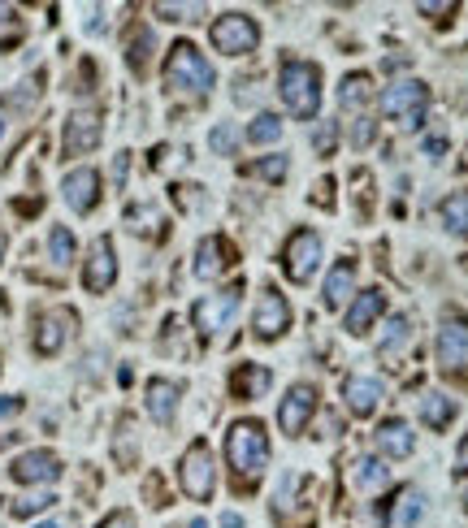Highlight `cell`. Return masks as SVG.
<instances>
[{
  "instance_id": "cell-7",
  "label": "cell",
  "mask_w": 468,
  "mask_h": 528,
  "mask_svg": "<svg viewBox=\"0 0 468 528\" xmlns=\"http://www.w3.org/2000/svg\"><path fill=\"white\" fill-rule=\"evenodd\" d=\"M286 329H291V303L278 286H265L256 299V316H252V334L260 342H278Z\"/></svg>"
},
{
  "instance_id": "cell-2",
  "label": "cell",
  "mask_w": 468,
  "mask_h": 528,
  "mask_svg": "<svg viewBox=\"0 0 468 528\" xmlns=\"http://www.w3.org/2000/svg\"><path fill=\"white\" fill-rule=\"evenodd\" d=\"M278 91L286 100V109H291L299 122H308V117L321 113V70L312 61H282V78H278Z\"/></svg>"
},
{
  "instance_id": "cell-14",
  "label": "cell",
  "mask_w": 468,
  "mask_h": 528,
  "mask_svg": "<svg viewBox=\"0 0 468 528\" xmlns=\"http://www.w3.org/2000/svg\"><path fill=\"white\" fill-rule=\"evenodd\" d=\"M9 477L18 481V485H52V481L61 477V459L52 455V451H26V455L13 459Z\"/></svg>"
},
{
  "instance_id": "cell-25",
  "label": "cell",
  "mask_w": 468,
  "mask_h": 528,
  "mask_svg": "<svg viewBox=\"0 0 468 528\" xmlns=\"http://www.w3.org/2000/svg\"><path fill=\"white\" fill-rule=\"evenodd\" d=\"M442 226H447L455 239H468V187L451 191L447 200H442Z\"/></svg>"
},
{
  "instance_id": "cell-32",
  "label": "cell",
  "mask_w": 468,
  "mask_h": 528,
  "mask_svg": "<svg viewBox=\"0 0 468 528\" xmlns=\"http://www.w3.org/2000/svg\"><path fill=\"white\" fill-rule=\"evenodd\" d=\"M247 135H252V143H260V148H265V143H278L282 117L278 113H256V122H252V130H247Z\"/></svg>"
},
{
  "instance_id": "cell-45",
  "label": "cell",
  "mask_w": 468,
  "mask_h": 528,
  "mask_svg": "<svg viewBox=\"0 0 468 528\" xmlns=\"http://www.w3.org/2000/svg\"><path fill=\"white\" fill-rule=\"evenodd\" d=\"M5 247H9V239H5V230H0V260H5Z\"/></svg>"
},
{
  "instance_id": "cell-41",
  "label": "cell",
  "mask_w": 468,
  "mask_h": 528,
  "mask_svg": "<svg viewBox=\"0 0 468 528\" xmlns=\"http://www.w3.org/2000/svg\"><path fill=\"white\" fill-rule=\"evenodd\" d=\"M421 13H429L434 22H447V13H455V5H451V0H447V5H429V0H425Z\"/></svg>"
},
{
  "instance_id": "cell-23",
  "label": "cell",
  "mask_w": 468,
  "mask_h": 528,
  "mask_svg": "<svg viewBox=\"0 0 468 528\" xmlns=\"http://www.w3.org/2000/svg\"><path fill=\"white\" fill-rule=\"evenodd\" d=\"M269 381H273V373L265 364H239L230 373V394L234 399H260V394L269 390Z\"/></svg>"
},
{
  "instance_id": "cell-28",
  "label": "cell",
  "mask_w": 468,
  "mask_h": 528,
  "mask_svg": "<svg viewBox=\"0 0 468 528\" xmlns=\"http://www.w3.org/2000/svg\"><path fill=\"white\" fill-rule=\"evenodd\" d=\"M351 481H356V490H382V485L390 481V468L382 464V459H356Z\"/></svg>"
},
{
  "instance_id": "cell-46",
  "label": "cell",
  "mask_w": 468,
  "mask_h": 528,
  "mask_svg": "<svg viewBox=\"0 0 468 528\" xmlns=\"http://www.w3.org/2000/svg\"><path fill=\"white\" fill-rule=\"evenodd\" d=\"M187 528H208V524H204V520H191V524H187Z\"/></svg>"
},
{
  "instance_id": "cell-47",
  "label": "cell",
  "mask_w": 468,
  "mask_h": 528,
  "mask_svg": "<svg viewBox=\"0 0 468 528\" xmlns=\"http://www.w3.org/2000/svg\"><path fill=\"white\" fill-rule=\"evenodd\" d=\"M39 528H61V524H39Z\"/></svg>"
},
{
  "instance_id": "cell-21",
  "label": "cell",
  "mask_w": 468,
  "mask_h": 528,
  "mask_svg": "<svg viewBox=\"0 0 468 528\" xmlns=\"http://www.w3.org/2000/svg\"><path fill=\"white\" fill-rule=\"evenodd\" d=\"M178 394H182L178 381H165V377H152L148 381V416L156 420V425H174Z\"/></svg>"
},
{
  "instance_id": "cell-18",
  "label": "cell",
  "mask_w": 468,
  "mask_h": 528,
  "mask_svg": "<svg viewBox=\"0 0 468 528\" xmlns=\"http://www.w3.org/2000/svg\"><path fill=\"white\" fill-rule=\"evenodd\" d=\"M70 325H74V312L70 308H57V312H44L35 321V351L39 355H57L70 338Z\"/></svg>"
},
{
  "instance_id": "cell-48",
  "label": "cell",
  "mask_w": 468,
  "mask_h": 528,
  "mask_svg": "<svg viewBox=\"0 0 468 528\" xmlns=\"http://www.w3.org/2000/svg\"><path fill=\"white\" fill-rule=\"evenodd\" d=\"M0 130H5V122H0Z\"/></svg>"
},
{
  "instance_id": "cell-29",
  "label": "cell",
  "mask_w": 468,
  "mask_h": 528,
  "mask_svg": "<svg viewBox=\"0 0 468 528\" xmlns=\"http://www.w3.org/2000/svg\"><path fill=\"white\" fill-rule=\"evenodd\" d=\"M148 61H152V31H130V39H126V65L135 74H148Z\"/></svg>"
},
{
  "instance_id": "cell-20",
  "label": "cell",
  "mask_w": 468,
  "mask_h": 528,
  "mask_svg": "<svg viewBox=\"0 0 468 528\" xmlns=\"http://www.w3.org/2000/svg\"><path fill=\"white\" fill-rule=\"evenodd\" d=\"M373 442H377V451H382L386 459H408L412 446H416L408 420H399V416L395 420H382V425H377V433H373Z\"/></svg>"
},
{
  "instance_id": "cell-49",
  "label": "cell",
  "mask_w": 468,
  "mask_h": 528,
  "mask_svg": "<svg viewBox=\"0 0 468 528\" xmlns=\"http://www.w3.org/2000/svg\"><path fill=\"white\" fill-rule=\"evenodd\" d=\"M464 503H468V494H464Z\"/></svg>"
},
{
  "instance_id": "cell-1",
  "label": "cell",
  "mask_w": 468,
  "mask_h": 528,
  "mask_svg": "<svg viewBox=\"0 0 468 528\" xmlns=\"http://www.w3.org/2000/svg\"><path fill=\"white\" fill-rule=\"evenodd\" d=\"M165 83L182 91V96H208L217 83V74H213V65H208V57L200 48L191 44V39H178L174 48H169V57H165Z\"/></svg>"
},
{
  "instance_id": "cell-5",
  "label": "cell",
  "mask_w": 468,
  "mask_h": 528,
  "mask_svg": "<svg viewBox=\"0 0 468 528\" xmlns=\"http://www.w3.org/2000/svg\"><path fill=\"white\" fill-rule=\"evenodd\" d=\"M208 39H213L217 52H226V57H247V52L260 48V26L252 13H221V18H213V26H208Z\"/></svg>"
},
{
  "instance_id": "cell-19",
  "label": "cell",
  "mask_w": 468,
  "mask_h": 528,
  "mask_svg": "<svg viewBox=\"0 0 468 528\" xmlns=\"http://www.w3.org/2000/svg\"><path fill=\"white\" fill-rule=\"evenodd\" d=\"M386 312V295L377 286H369V290H360L356 295V303L347 308V334H369V329L377 325V316Z\"/></svg>"
},
{
  "instance_id": "cell-30",
  "label": "cell",
  "mask_w": 468,
  "mask_h": 528,
  "mask_svg": "<svg viewBox=\"0 0 468 528\" xmlns=\"http://www.w3.org/2000/svg\"><path fill=\"white\" fill-rule=\"evenodd\" d=\"M364 100H369V74H347L343 87H338V104L343 109H360Z\"/></svg>"
},
{
  "instance_id": "cell-35",
  "label": "cell",
  "mask_w": 468,
  "mask_h": 528,
  "mask_svg": "<svg viewBox=\"0 0 468 528\" xmlns=\"http://www.w3.org/2000/svg\"><path fill=\"white\" fill-rule=\"evenodd\" d=\"M208 143H213V152H217V156H230V152H234V143H239V135H234V126L221 122V126L213 130V139H208Z\"/></svg>"
},
{
  "instance_id": "cell-44",
  "label": "cell",
  "mask_w": 468,
  "mask_h": 528,
  "mask_svg": "<svg viewBox=\"0 0 468 528\" xmlns=\"http://www.w3.org/2000/svg\"><path fill=\"white\" fill-rule=\"evenodd\" d=\"M221 528H243V516H234V511H226V516H221Z\"/></svg>"
},
{
  "instance_id": "cell-17",
  "label": "cell",
  "mask_w": 468,
  "mask_h": 528,
  "mask_svg": "<svg viewBox=\"0 0 468 528\" xmlns=\"http://www.w3.org/2000/svg\"><path fill=\"white\" fill-rule=\"evenodd\" d=\"M230 264H234V247L221 239V234L200 239V247H195V277H200V282H213V277H221Z\"/></svg>"
},
{
  "instance_id": "cell-24",
  "label": "cell",
  "mask_w": 468,
  "mask_h": 528,
  "mask_svg": "<svg viewBox=\"0 0 468 528\" xmlns=\"http://www.w3.org/2000/svg\"><path fill=\"white\" fill-rule=\"evenodd\" d=\"M356 290V260H338L334 273L325 277V308H343Z\"/></svg>"
},
{
  "instance_id": "cell-39",
  "label": "cell",
  "mask_w": 468,
  "mask_h": 528,
  "mask_svg": "<svg viewBox=\"0 0 468 528\" xmlns=\"http://www.w3.org/2000/svg\"><path fill=\"white\" fill-rule=\"evenodd\" d=\"M455 477H468V433H464V442H460V451H455Z\"/></svg>"
},
{
  "instance_id": "cell-22",
  "label": "cell",
  "mask_w": 468,
  "mask_h": 528,
  "mask_svg": "<svg viewBox=\"0 0 468 528\" xmlns=\"http://www.w3.org/2000/svg\"><path fill=\"white\" fill-rule=\"evenodd\" d=\"M408 342H412V321L408 316H390L382 338H377V360H386L390 368H395L403 360V351H408Z\"/></svg>"
},
{
  "instance_id": "cell-4",
  "label": "cell",
  "mask_w": 468,
  "mask_h": 528,
  "mask_svg": "<svg viewBox=\"0 0 468 528\" xmlns=\"http://www.w3.org/2000/svg\"><path fill=\"white\" fill-rule=\"evenodd\" d=\"M382 113L395 122L399 130H421L425 113H429V87L421 78H403V83L382 91Z\"/></svg>"
},
{
  "instance_id": "cell-33",
  "label": "cell",
  "mask_w": 468,
  "mask_h": 528,
  "mask_svg": "<svg viewBox=\"0 0 468 528\" xmlns=\"http://www.w3.org/2000/svg\"><path fill=\"white\" fill-rule=\"evenodd\" d=\"M52 503H57L52 494H31V498H18V503H13V516H18V520H31V516H39V511H48Z\"/></svg>"
},
{
  "instance_id": "cell-26",
  "label": "cell",
  "mask_w": 468,
  "mask_h": 528,
  "mask_svg": "<svg viewBox=\"0 0 468 528\" xmlns=\"http://www.w3.org/2000/svg\"><path fill=\"white\" fill-rule=\"evenodd\" d=\"M421 511H425L421 490H403V494L395 498V507H390L386 524H390V528H412L416 520H421Z\"/></svg>"
},
{
  "instance_id": "cell-15",
  "label": "cell",
  "mask_w": 468,
  "mask_h": 528,
  "mask_svg": "<svg viewBox=\"0 0 468 528\" xmlns=\"http://www.w3.org/2000/svg\"><path fill=\"white\" fill-rule=\"evenodd\" d=\"M61 191H65V204H70L74 213H91V208L100 204V174L91 165H78L65 174Z\"/></svg>"
},
{
  "instance_id": "cell-38",
  "label": "cell",
  "mask_w": 468,
  "mask_h": 528,
  "mask_svg": "<svg viewBox=\"0 0 468 528\" xmlns=\"http://www.w3.org/2000/svg\"><path fill=\"white\" fill-rule=\"evenodd\" d=\"M96 528H135V520H130L126 511H113V516H104Z\"/></svg>"
},
{
  "instance_id": "cell-13",
  "label": "cell",
  "mask_w": 468,
  "mask_h": 528,
  "mask_svg": "<svg viewBox=\"0 0 468 528\" xmlns=\"http://www.w3.org/2000/svg\"><path fill=\"white\" fill-rule=\"evenodd\" d=\"M343 399H347V412L351 416H373L386 399V381L382 377H369V373H351L343 381Z\"/></svg>"
},
{
  "instance_id": "cell-31",
  "label": "cell",
  "mask_w": 468,
  "mask_h": 528,
  "mask_svg": "<svg viewBox=\"0 0 468 528\" xmlns=\"http://www.w3.org/2000/svg\"><path fill=\"white\" fill-rule=\"evenodd\" d=\"M48 256L57 269H65V264H74V234L65 230V226H52L48 234Z\"/></svg>"
},
{
  "instance_id": "cell-3",
  "label": "cell",
  "mask_w": 468,
  "mask_h": 528,
  "mask_svg": "<svg viewBox=\"0 0 468 528\" xmlns=\"http://www.w3.org/2000/svg\"><path fill=\"white\" fill-rule=\"evenodd\" d=\"M226 459L243 481H252L260 468L269 464V438L260 420H234L226 429Z\"/></svg>"
},
{
  "instance_id": "cell-40",
  "label": "cell",
  "mask_w": 468,
  "mask_h": 528,
  "mask_svg": "<svg viewBox=\"0 0 468 528\" xmlns=\"http://www.w3.org/2000/svg\"><path fill=\"white\" fill-rule=\"evenodd\" d=\"M18 412H22V399H18V394H9V399H0V420H13Z\"/></svg>"
},
{
  "instance_id": "cell-12",
  "label": "cell",
  "mask_w": 468,
  "mask_h": 528,
  "mask_svg": "<svg viewBox=\"0 0 468 528\" xmlns=\"http://www.w3.org/2000/svg\"><path fill=\"white\" fill-rule=\"evenodd\" d=\"M117 282V256H113V239L109 234H100V239H91V252H87V264H83V286L91 295H104Z\"/></svg>"
},
{
  "instance_id": "cell-9",
  "label": "cell",
  "mask_w": 468,
  "mask_h": 528,
  "mask_svg": "<svg viewBox=\"0 0 468 528\" xmlns=\"http://www.w3.org/2000/svg\"><path fill=\"white\" fill-rule=\"evenodd\" d=\"M434 355L442 373H464L468 368V321L464 316H447L434 338Z\"/></svg>"
},
{
  "instance_id": "cell-34",
  "label": "cell",
  "mask_w": 468,
  "mask_h": 528,
  "mask_svg": "<svg viewBox=\"0 0 468 528\" xmlns=\"http://www.w3.org/2000/svg\"><path fill=\"white\" fill-rule=\"evenodd\" d=\"M256 174L265 182H282L286 178V156H265V161H256Z\"/></svg>"
},
{
  "instance_id": "cell-11",
  "label": "cell",
  "mask_w": 468,
  "mask_h": 528,
  "mask_svg": "<svg viewBox=\"0 0 468 528\" xmlns=\"http://www.w3.org/2000/svg\"><path fill=\"white\" fill-rule=\"evenodd\" d=\"M312 416H317V386L299 381V386L286 390V399H282V407H278V425H282V433L299 438V433L308 429Z\"/></svg>"
},
{
  "instance_id": "cell-42",
  "label": "cell",
  "mask_w": 468,
  "mask_h": 528,
  "mask_svg": "<svg viewBox=\"0 0 468 528\" xmlns=\"http://www.w3.org/2000/svg\"><path fill=\"white\" fill-rule=\"evenodd\" d=\"M126 169H130V156L122 152V156L113 161V182H126Z\"/></svg>"
},
{
  "instance_id": "cell-6",
  "label": "cell",
  "mask_w": 468,
  "mask_h": 528,
  "mask_svg": "<svg viewBox=\"0 0 468 528\" xmlns=\"http://www.w3.org/2000/svg\"><path fill=\"white\" fill-rule=\"evenodd\" d=\"M178 481H182V494L195 498V503H208V498H213L217 464H213V451H208V442L187 446V455H182V468H178Z\"/></svg>"
},
{
  "instance_id": "cell-27",
  "label": "cell",
  "mask_w": 468,
  "mask_h": 528,
  "mask_svg": "<svg viewBox=\"0 0 468 528\" xmlns=\"http://www.w3.org/2000/svg\"><path fill=\"white\" fill-rule=\"evenodd\" d=\"M421 420L429 429H447L455 420V399H447V394H425V399H421Z\"/></svg>"
},
{
  "instance_id": "cell-16",
  "label": "cell",
  "mask_w": 468,
  "mask_h": 528,
  "mask_svg": "<svg viewBox=\"0 0 468 528\" xmlns=\"http://www.w3.org/2000/svg\"><path fill=\"white\" fill-rule=\"evenodd\" d=\"M65 156H83L91 148H100V113L78 109L70 122H65V139H61Z\"/></svg>"
},
{
  "instance_id": "cell-37",
  "label": "cell",
  "mask_w": 468,
  "mask_h": 528,
  "mask_svg": "<svg viewBox=\"0 0 468 528\" xmlns=\"http://www.w3.org/2000/svg\"><path fill=\"white\" fill-rule=\"evenodd\" d=\"M373 135H377L373 117H360V122H356V135H351V143H356V148H369V143H373Z\"/></svg>"
},
{
  "instance_id": "cell-36",
  "label": "cell",
  "mask_w": 468,
  "mask_h": 528,
  "mask_svg": "<svg viewBox=\"0 0 468 528\" xmlns=\"http://www.w3.org/2000/svg\"><path fill=\"white\" fill-rule=\"evenodd\" d=\"M156 13H161L165 22H187V18H195V13H200V5H156Z\"/></svg>"
},
{
  "instance_id": "cell-8",
  "label": "cell",
  "mask_w": 468,
  "mask_h": 528,
  "mask_svg": "<svg viewBox=\"0 0 468 528\" xmlns=\"http://www.w3.org/2000/svg\"><path fill=\"white\" fill-rule=\"evenodd\" d=\"M239 299H243V290H239V286H230V290H217V295H204V299L191 308V321H195V329H200L204 338L221 334V329H226V325L234 321V312H239Z\"/></svg>"
},
{
  "instance_id": "cell-10",
  "label": "cell",
  "mask_w": 468,
  "mask_h": 528,
  "mask_svg": "<svg viewBox=\"0 0 468 528\" xmlns=\"http://www.w3.org/2000/svg\"><path fill=\"white\" fill-rule=\"evenodd\" d=\"M282 264H286V277L304 286L321 264V234L317 230H295L291 243H286V252H282Z\"/></svg>"
},
{
  "instance_id": "cell-43",
  "label": "cell",
  "mask_w": 468,
  "mask_h": 528,
  "mask_svg": "<svg viewBox=\"0 0 468 528\" xmlns=\"http://www.w3.org/2000/svg\"><path fill=\"white\" fill-rule=\"evenodd\" d=\"M425 152H429V156H442V152H447V139H429Z\"/></svg>"
}]
</instances>
